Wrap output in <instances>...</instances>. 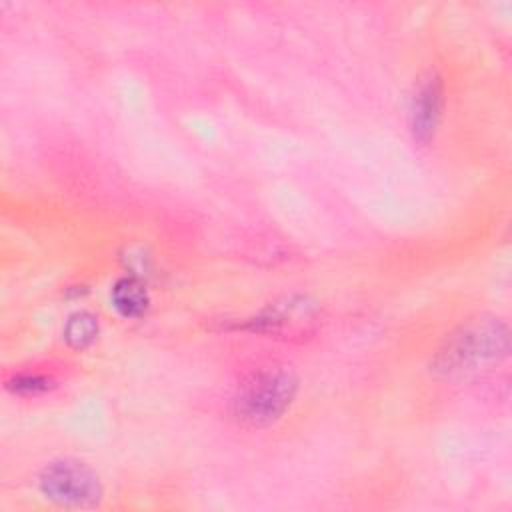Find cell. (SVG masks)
<instances>
[{"instance_id": "cell-1", "label": "cell", "mask_w": 512, "mask_h": 512, "mask_svg": "<svg viewBox=\"0 0 512 512\" xmlns=\"http://www.w3.org/2000/svg\"><path fill=\"white\" fill-rule=\"evenodd\" d=\"M296 394V378L290 370H266L252 376L234 398L236 416L250 426L278 420Z\"/></svg>"}, {"instance_id": "cell-2", "label": "cell", "mask_w": 512, "mask_h": 512, "mask_svg": "<svg viewBox=\"0 0 512 512\" xmlns=\"http://www.w3.org/2000/svg\"><path fill=\"white\" fill-rule=\"evenodd\" d=\"M38 486L48 500L70 508L92 506L102 494L98 476L78 460L48 464L38 478Z\"/></svg>"}, {"instance_id": "cell-3", "label": "cell", "mask_w": 512, "mask_h": 512, "mask_svg": "<svg viewBox=\"0 0 512 512\" xmlns=\"http://www.w3.org/2000/svg\"><path fill=\"white\" fill-rule=\"evenodd\" d=\"M444 104V90L442 82L436 76H428L416 88L412 102H410V128L416 140L428 142L442 116Z\"/></svg>"}, {"instance_id": "cell-4", "label": "cell", "mask_w": 512, "mask_h": 512, "mask_svg": "<svg viewBox=\"0 0 512 512\" xmlns=\"http://www.w3.org/2000/svg\"><path fill=\"white\" fill-rule=\"evenodd\" d=\"M496 350V330H470L456 336L446 352H442V366L446 372L464 370L484 358H492Z\"/></svg>"}, {"instance_id": "cell-5", "label": "cell", "mask_w": 512, "mask_h": 512, "mask_svg": "<svg viewBox=\"0 0 512 512\" xmlns=\"http://www.w3.org/2000/svg\"><path fill=\"white\" fill-rule=\"evenodd\" d=\"M110 300H112L114 308L126 318L142 316L150 302L146 288L134 278L118 280L110 292Z\"/></svg>"}, {"instance_id": "cell-6", "label": "cell", "mask_w": 512, "mask_h": 512, "mask_svg": "<svg viewBox=\"0 0 512 512\" xmlns=\"http://www.w3.org/2000/svg\"><path fill=\"white\" fill-rule=\"evenodd\" d=\"M96 334H98V324H96L94 316H90L86 312L70 316V320L64 328V338L74 348L88 346L96 338Z\"/></svg>"}, {"instance_id": "cell-7", "label": "cell", "mask_w": 512, "mask_h": 512, "mask_svg": "<svg viewBox=\"0 0 512 512\" xmlns=\"http://www.w3.org/2000/svg\"><path fill=\"white\" fill-rule=\"evenodd\" d=\"M8 388L18 394H40L50 388V380L40 374H20L12 382H8Z\"/></svg>"}]
</instances>
